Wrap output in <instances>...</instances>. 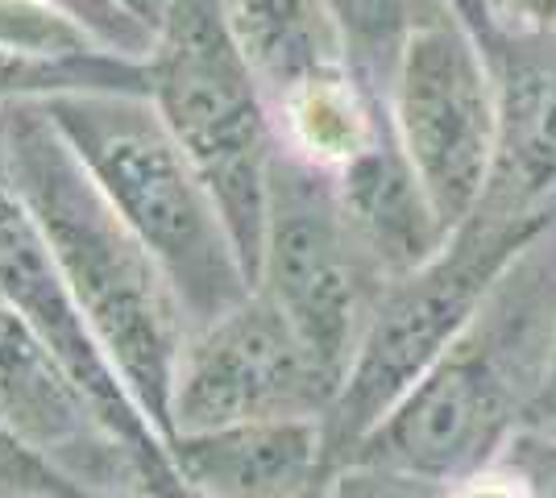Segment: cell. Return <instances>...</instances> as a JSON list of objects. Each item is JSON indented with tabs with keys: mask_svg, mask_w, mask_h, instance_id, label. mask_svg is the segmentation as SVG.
I'll use <instances>...</instances> for the list:
<instances>
[{
	"mask_svg": "<svg viewBox=\"0 0 556 498\" xmlns=\"http://www.w3.org/2000/svg\"><path fill=\"white\" fill-rule=\"evenodd\" d=\"M556 366V225L528 241L428 374L345 461L453 486L532 424ZM341 461V465H345Z\"/></svg>",
	"mask_w": 556,
	"mask_h": 498,
	"instance_id": "6da1fadb",
	"label": "cell"
},
{
	"mask_svg": "<svg viewBox=\"0 0 556 498\" xmlns=\"http://www.w3.org/2000/svg\"><path fill=\"white\" fill-rule=\"evenodd\" d=\"M9 170L104 354L170 449V391L191 320L159 258L121 220L42 104L4 108Z\"/></svg>",
	"mask_w": 556,
	"mask_h": 498,
	"instance_id": "7a4b0ae2",
	"label": "cell"
},
{
	"mask_svg": "<svg viewBox=\"0 0 556 498\" xmlns=\"http://www.w3.org/2000/svg\"><path fill=\"white\" fill-rule=\"evenodd\" d=\"M42 108L104 200L159 258L191 329L254 295L225 216L150 92H75Z\"/></svg>",
	"mask_w": 556,
	"mask_h": 498,
	"instance_id": "3957f363",
	"label": "cell"
},
{
	"mask_svg": "<svg viewBox=\"0 0 556 498\" xmlns=\"http://www.w3.org/2000/svg\"><path fill=\"white\" fill-rule=\"evenodd\" d=\"M150 100L200 170L257 291L278 120L220 0H175L146 59Z\"/></svg>",
	"mask_w": 556,
	"mask_h": 498,
	"instance_id": "277c9868",
	"label": "cell"
},
{
	"mask_svg": "<svg viewBox=\"0 0 556 498\" xmlns=\"http://www.w3.org/2000/svg\"><path fill=\"white\" fill-rule=\"evenodd\" d=\"M528 241L535 238L465 220L437 258L378 291L366 332L325 416L332 470L428 374V366L448 349V341L482 304L490 283Z\"/></svg>",
	"mask_w": 556,
	"mask_h": 498,
	"instance_id": "5b68a950",
	"label": "cell"
},
{
	"mask_svg": "<svg viewBox=\"0 0 556 498\" xmlns=\"http://www.w3.org/2000/svg\"><path fill=\"white\" fill-rule=\"evenodd\" d=\"M382 286L387 279L353 233L332 170L278 142L257 291L291 320L337 386Z\"/></svg>",
	"mask_w": 556,
	"mask_h": 498,
	"instance_id": "8992f818",
	"label": "cell"
},
{
	"mask_svg": "<svg viewBox=\"0 0 556 498\" xmlns=\"http://www.w3.org/2000/svg\"><path fill=\"white\" fill-rule=\"evenodd\" d=\"M0 299L22 316L29 332L63 366V374L88 404L96 424L125 452V461L134 465V477L146 482L150 495L200 498L179 470L170 440L141 411L129 382L121 379L113 357L104 354L100 336L92 332L84 308L75 304L67 279L50 254L47 233L38 229L25 195L13 183L9 145H4V108H0Z\"/></svg>",
	"mask_w": 556,
	"mask_h": 498,
	"instance_id": "52a82bcc",
	"label": "cell"
},
{
	"mask_svg": "<svg viewBox=\"0 0 556 498\" xmlns=\"http://www.w3.org/2000/svg\"><path fill=\"white\" fill-rule=\"evenodd\" d=\"M387 117L453 238L486 188L498 138L494 63L457 13L419 25L407 38L387 88Z\"/></svg>",
	"mask_w": 556,
	"mask_h": 498,
	"instance_id": "ba28073f",
	"label": "cell"
},
{
	"mask_svg": "<svg viewBox=\"0 0 556 498\" xmlns=\"http://www.w3.org/2000/svg\"><path fill=\"white\" fill-rule=\"evenodd\" d=\"M337 395V382L291 329V320L254 291L237 308L191 329L170 391V427L200 436L216 427L320 416Z\"/></svg>",
	"mask_w": 556,
	"mask_h": 498,
	"instance_id": "9c48e42d",
	"label": "cell"
},
{
	"mask_svg": "<svg viewBox=\"0 0 556 498\" xmlns=\"http://www.w3.org/2000/svg\"><path fill=\"white\" fill-rule=\"evenodd\" d=\"M0 420L96 495L113 474H134L63 366L9 304H0Z\"/></svg>",
	"mask_w": 556,
	"mask_h": 498,
	"instance_id": "30bf717a",
	"label": "cell"
},
{
	"mask_svg": "<svg viewBox=\"0 0 556 498\" xmlns=\"http://www.w3.org/2000/svg\"><path fill=\"white\" fill-rule=\"evenodd\" d=\"M175 461L200 498H316L332 474L320 416L179 436Z\"/></svg>",
	"mask_w": 556,
	"mask_h": 498,
	"instance_id": "8fae6325",
	"label": "cell"
},
{
	"mask_svg": "<svg viewBox=\"0 0 556 498\" xmlns=\"http://www.w3.org/2000/svg\"><path fill=\"white\" fill-rule=\"evenodd\" d=\"M75 92H150V67L42 0H0V108Z\"/></svg>",
	"mask_w": 556,
	"mask_h": 498,
	"instance_id": "7c38bea8",
	"label": "cell"
},
{
	"mask_svg": "<svg viewBox=\"0 0 556 498\" xmlns=\"http://www.w3.org/2000/svg\"><path fill=\"white\" fill-rule=\"evenodd\" d=\"M332 179L353 233L387 283L419 270L444 250L448 229L441 225L428 191L394 138L391 117L362 154H353L341 170H332Z\"/></svg>",
	"mask_w": 556,
	"mask_h": 498,
	"instance_id": "4fadbf2b",
	"label": "cell"
},
{
	"mask_svg": "<svg viewBox=\"0 0 556 498\" xmlns=\"http://www.w3.org/2000/svg\"><path fill=\"white\" fill-rule=\"evenodd\" d=\"M220 4L270 108L325 75L349 72L341 34L325 0H220Z\"/></svg>",
	"mask_w": 556,
	"mask_h": 498,
	"instance_id": "5bb4252c",
	"label": "cell"
},
{
	"mask_svg": "<svg viewBox=\"0 0 556 498\" xmlns=\"http://www.w3.org/2000/svg\"><path fill=\"white\" fill-rule=\"evenodd\" d=\"M275 120L278 142L287 150L325 170H341L387 125V104L374 100L353 72H337L287 95L275 108Z\"/></svg>",
	"mask_w": 556,
	"mask_h": 498,
	"instance_id": "9a60e30c",
	"label": "cell"
},
{
	"mask_svg": "<svg viewBox=\"0 0 556 498\" xmlns=\"http://www.w3.org/2000/svg\"><path fill=\"white\" fill-rule=\"evenodd\" d=\"M325 4L341 34L349 72L382 104L407 38L419 25L457 13L448 0H325Z\"/></svg>",
	"mask_w": 556,
	"mask_h": 498,
	"instance_id": "2e32d148",
	"label": "cell"
},
{
	"mask_svg": "<svg viewBox=\"0 0 556 498\" xmlns=\"http://www.w3.org/2000/svg\"><path fill=\"white\" fill-rule=\"evenodd\" d=\"M316 498H444L441 482L403 474L391 465H370V461H345L337 465Z\"/></svg>",
	"mask_w": 556,
	"mask_h": 498,
	"instance_id": "e0dca14e",
	"label": "cell"
},
{
	"mask_svg": "<svg viewBox=\"0 0 556 498\" xmlns=\"http://www.w3.org/2000/svg\"><path fill=\"white\" fill-rule=\"evenodd\" d=\"M50 9L67 13L71 22H79L92 38H100L109 50L125 54V59H138L146 63L150 50H154V34L138 25L125 9H116L113 0H42Z\"/></svg>",
	"mask_w": 556,
	"mask_h": 498,
	"instance_id": "ac0fdd59",
	"label": "cell"
},
{
	"mask_svg": "<svg viewBox=\"0 0 556 498\" xmlns=\"http://www.w3.org/2000/svg\"><path fill=\"white\" fill-rule=\"evenodd\" d=\"M494 465L519 477L528 498H556V427L523 424L507 440V449L498 452Z\"/></svg>",
	"mask_w": 556,
	"mask_h": 498,
	"instance_id": "d6986e66",
	"label": "cell"
},
{
	"mask_svg": "<svg viewBox=\"0 0 556 498\" xmlns=\"http://www.w3.org/2000/svg\"><path fill=\"white\" fill-rule=\"evenodd\" d=\"M490 29L503 42H544L556 38V0H482ZM494 47V50H498Z\"/></svg>",
	"mask_w": 556,
	"mask_h": 498,
	"instance_id": "ffe728a7",
	"label": "cell"
},
{
	"mask_svg": "<svg viewBox=\"0 0 556 498\" xmlns=\"http://www.w3.org/2000/svg\"><path fill=\"white\" fill-rule=\"evenodd\" d=\"M444 498H528V490L503 465H490L482 474H469L453 486H444Z\"/></svg>",
	"mask_w": 556,
	"mask_h": 498,
	"instance_id": "44dd1931",
	"label": "cell"
},
{
	"mask_svg": "<svg viewBox=\"0 0 556 498\" xmlns=\"http://www.w3.org/2000/svg\"><path fill=\"white\" fill-rule=\"evenodd\" d=\"M113 4L116 9H125L138 25H146V29L154 34V42H159V34H163L170 9H175V0H113Z\"/></svg>",
	"mask_w": 556,
	"mask_h": 498,
	"instance_id": "7402d4cb",
	"label": "cell"
},
{
	"mask_svg": "<svg viewBox=\"0 0 556 498\" xmlns=\"http://www.w3.org/2000/svg\"><path fill=\"white\" fill-rule=\"evenodd\" d=\"M453 9H457V17H462L478 38H482V47L494 50L498 47V38H494V29H490V17H486V4L482 0H448Z\"/></svg>",
	"mask_w": 556,
	"mask_h": 498,
	"instance_id": "603a6c76",
	"label": "cell"
},
{
	"mask_svg": "<svg viewBox=\"0 0 556 498\" xmlns=\"http://www.w3.org/2000/svg\"><path fill=\"white\" fill-rule=\"evenodd\" d=\"M532 424L535 427H556V366H553V382H548L544 399H540V407H535Z\"/></svg>",
	"mask_w": 556,
	"mask_h": 498,
	"instance_id": "cb8c5ba5",
	"label": "cell"
},
{
	"mask_svg": "<svg viewBox=\"0 0 556 498\" xmlns=\"http://www.w3.org/2000/svg\"><path fill=\"white\" fill-rule=\"evenodd\" d=\"M0 304H4V299H0Z\"/></svg>",
	"mask_w": 556,
	"mask_h": 498,
	"instance_id": "d4e9b609",
	"label": "cell"
}]
</instances>
